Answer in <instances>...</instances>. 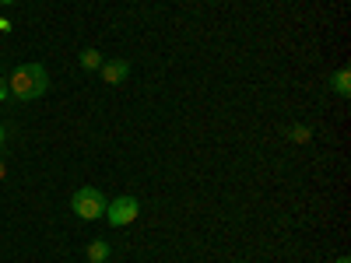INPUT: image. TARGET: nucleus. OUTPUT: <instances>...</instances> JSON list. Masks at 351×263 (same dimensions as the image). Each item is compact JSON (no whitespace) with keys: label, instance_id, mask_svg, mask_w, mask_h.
Returning <instances> with one entry per match:
<instances>
[{"label":"nucleus","instance_id":"f257e3e1","mask_svg":"<svg viewBox=\"0 0 351 263\" xmlns=\"http://www.w3.org/2000/svg\"><path fill=\"white\" fill-rule=\"evenodd\" d=\"M8 88H11V99L36 102L49 92V74L43 64H21L14 74H8Z\"/></svg>","mask_w":351,"mask_h":263},{"label":"nucleus","instance_id":"f03ea898","mask_svg":"<svg viewBox=\"0 0 351 263\" xmlns=\"http://www.w3.org/2000/svg\"><path fill=\"white\" fill-rule=\"evenodd\" d=\"M71 208H74V214H77L81 221H99V218L106 214V197H102V190H95V186H81V190L71 197Z\"/></svg>","mask_w":351,"mask_h":263},{"label":"nucleus","instance_id":"7ed1b4c3","mask_svg":"<svg viewBox=\"0 0 351 263\" xmlns=\"http://www.w3.org/2000/svg\"><path fill=\"white\" fill-rule=\"evenodd\" d=\"M137 214H141V203H137L134 197H116V200L106 203V214H102V218H106L112 228H123V225H130Z\"/></svg>","mask_w":351,"mask_h":263},{"label":"nucleus","instance_id":"20e7f679","mask_svg":"<svg viewBox=\"0 0 351 263\" xmlns=\"http://www.w3.org/2000/svg\"><path fill=\"white\" fill-rule=\"evenodd\" d=\"M99 77H102L106 84H120V81H127V77H130V60H102Z\"/></svg>","mask_w":351,"mask_h":263},{"label":"nucleus","instance_id":"39448f33","mask_svg":"<svg viewBox=\"0 0 351 263\" xmlns=\"http://www.w3.org/2000/svg\"><path fill=\"white\" fill-rule=\"evenodd\" d=\"M327 84H330V92H334V95L348 99V95H351V71H348V67H341L337 74H330V81H327Z\"/></svg>","mask_w":351,"mask_h":263},{"label":"nucleus","instance_id":"423d86ee","mask_svg":"<svg viewBox=\"0 0 351 263\" xmlns=\"http://www.w3.org/2000/svg\"><path fill=\"white\" fill-rule=\"evenodd\" d=\"M106 260H109V242L106 239L88 242V263H106Z\"/></svg>","mask_w":351,"mask_h":263},{"label":"nucleus","instance_id":"0eeeda50","mask_svg":"<svg viewBox=\"0 0 351 263\" xmlns=\"http://www.w3.org/2000/svg\"><path fill=\"white\" fill-rule=\"evenodd\" d=\"M81 67L84 71H99L102 67V53L99 49H81Z\"/></svg>","mask_w":351,"mask_h":263},{"label":"nucleus","instance_id":"6e6552de","mask_svg":"<svg viewBox=\"0 0 351 263\" xmlns=\"http://www.w3.org/2000/svg\"><path fill=\"white\" fill-rule=\"evenodd\" d=\"M309 137H313L309 127H291L288 130V140H295V144H309Z\"/></svg>","mask_w":351,"mask_h":263},{"label":"nucleus","instance_id":"1a4fd4ad","mask_svg":"<svg viewBox=\"0 0 351 263\" xmlns=\"http://www.w3.org/2000/svg\"><path fill=\"white\" fill-rule=\"evenodd\" d=\"M11 99V88H8V74H0V105Z\"/></svg>","mask_w":351,"mask_h":263},{"label":"nucleus","instance_id":"9d476101","mask_svg":"<svg viewBox=\"0 0 351 263\" xmlns=\"http://www.w3.org/2000/svg\"><path fill=\"white\" fill-rule=\"evenodd\" d=\"M4 175H8V162H4V155H0V183H4Z\"/></svg>","mask_w":351,"mask_h":263},{"label":"nucleus","instance_id":"9b49d317","mask_svg":"<svg viewBox=\"0 0 351 263\" xmlns=\"http://www.w3.org/2000/svg\"><path fill=\"white\" fill-rule=\"evenodd\" d=\"M0 32H4V36L11 32V21H8V18H0Z\"/></svg>","mask_w":351,"mask_h":263},{"label":"nucleus","instance_id":"f8f14e48","mask_svg":"<svg viewBox=\"0 0 351 263\" xmlns=\"http://www.w3.org/2000/svg\"><path fill=\"white\" fill-rule=\"evenodd\" d=\"M4 140H8V130H4V127H0V148H4Z\"/></svg>","mask_w":351,"mask_h":263},{"label":"nucleus","instance_id":"ddd939ff","mask_svg":"<svg viewBox=\"0 0 351 263\" xmlns=\"http://www.w3.org/2000/svg\"><path fill=\"white\" fill-rule=\"evenodd\" d=\"M0 4H4V8H8V4H18V0H0Z\"/></svg>","mask_w":351,"mask_h":263},{"label":"nucleus","instance_id":"4468645a","mask_svg":"<svg viewBox=\"0 0 351 263\" xmlns=\"http://www.w3.org/2000/svg\"><path fill=\"white\" fill-rule=\"evenodd\" d=\"M337 263H351V260H348V256H337Z\"/></svg>","mask_w":351,"mask_h":263}]
</instances>
